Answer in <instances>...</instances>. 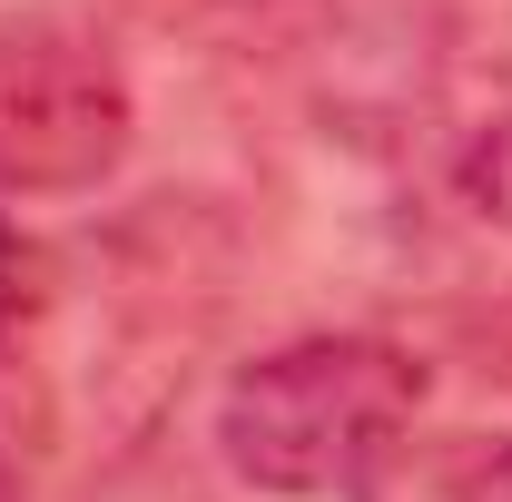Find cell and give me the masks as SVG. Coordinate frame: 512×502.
I'll use <instances>...</instances> for the list:
<instances>
[{
  "label": "cell",
  "instance_id": "3957f363",
  "mask_svg": "<svg viewBox=\"0 0 512 502\" xmlns=\"http://www.w3.org/2000/svg\"><path fill=\"white\" fill-rule=\"evenodd\" d=\"M345 502H512V434H404Z\"/></svg>",
  "mask_w": 512,
  "mask_h": 502
},
{
  "label": "cell",
  "instance_id": "277c9868",
  "mask_svg": "<svg viewBox=\"0 0 512 502\" xmlns=\"http://www.w3.org/2000/svg\"><path fill=\"white\" fill-rule=\"evenodd\" d=\"M453 188H463V207H473L483 227H512V89L463 128V148H453Z\"/></svg>",
  "mask_w": 512,
  "mask_h": 502
},
{
  "label": "cell",
  "instance_id": "7a4b0ae2",
  "mask_svg": "<svg viewBox=\"0 0 512 502\" xmlns=\"http://www.w3.org/2000/svg\"><path fill=\"white\" fill-rule=\"evenodd\" d=\"M128 69L60 10L0 20V197H79L128 158Z\"/></svg>",
  "mask_w": 512,
  "mask_h": 502
},
{
  "label": "cell",
  "instance_id": "6da1fadb",
  "mask_svg": "<svg viewBox=\"0 0 512 502\" xmlns=\"http://www.w3.org/2000/svg\"><path fill=\"white\" fill-rule=\"evenodd\" d=\"M414 404H424V365L394 335H296V345L227 375L217 453L256 493L325 502V493H355L414 434Z\"/></svg>",
  "mask_w": 512,
  "mask_h": 502
},
{
  "label": "cell",
  "instance_id": "5b68a950",
  "mask_svg": "<svg viewBox=\"0 0 512 502\" xmlns=\"http://www.w3.org/2000/svg\"><path fill=\"white\" fill-rule=\"evenodd\" d=\"M40 286H50V256L20 237V217H0V355H20V325L40 315Z\"/></svg>",
  "mask_w": 512,
  "mask_h": 502
}]
</instances>
